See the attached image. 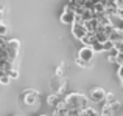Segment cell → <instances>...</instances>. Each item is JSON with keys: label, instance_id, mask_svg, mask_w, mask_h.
Returning <instances> with one entry per match:
<instances>
[{"label": "cell", "instance_id": "4fadbf2b", "mask_svg": "<svg viewBox=\"0 0 123 116\" xmlns=\"http://www.w3.org/2000/svg\"><path fill=\"white\" fill-rule=\"evenodd\" d=\"M80 116H101V113H100V111H97L95 108L87 107L86 110H83V111H81V115H80Z\"/></svg>", "mask_w": 123, "mask_h": 116}, {"label": "cell", "instance_id": "2e32d148", "mask_svg": "<svg viewBox=\"0 0 123 116\" xmlns=\"http://www.w3.org/2000/svg\"><path fill=\"white\" fill-rule=\"evenodd\" d=\"M92 50L95 51V53H101V51H106V48H105V43H100V42H95V43L92 45Z\"/></svg>", "mask_w": 123, "mask_h": 116}, {"label": "cell", "instance_id": "30bf717a", "mask_svg": "<svg viewBox=\"0 0 123 116\" xmlns=\"http://www.w3.org/2000/svg\"><path fill=\"white\" fill-rule=\"evenodd\" d=\"M83 45H84V47H92V45L93 43H95V42H98V40H97V34H87V36L86 37H84L83 39Z\"/></svg>", "mask_w": 123, "mask_h": 116}, {"label": "cell", "instance_id": "484cf974", "mask_svg": "<svg viewBox=\"0 0 123 116\" xmlns=\"http://www.w3.org/2000/svg\"><path fill=\"white\" fill-rule=\"evenodd\" d=\"M122 85H123V80H122Z\"/></svg>", "mask_w": 123, "mask_h": 116}, {"label": "cell", "instance_id": "9c48e42d", "mask_svg": "<svg viewBox=\"0 0 123 116\" xmlns=\"http://www.w3.org/2000/svg\"><path fill=\"white\" fill-rule=\"evenodd\" d=\"M109 22H111V25L114 26V30L123 31V17H120L118 14H112V16H109Z\"/></svg>", "mask_w": 123, "mask_h": 116}, {"label": "cell", "instance_id": "277c9868", "mask_svg": "<svg viewBox=\"0 0 123 116\" xmlns=\"http://www.w3.org/2000/svg\"><path fill=\"white\" fill-rule=\"evenodd\" d=\"M120 110H122V104L117 101L114 104H103L100 113H101V116H118Z\"/></svg>", "mask_w": 123, "mask_h": 116}, {"label": "cell", "instance_id": "e0dca14e", "mask_svg": "<svg viewBox=\"0 0 123 116\" xmlns=\"http://www.w3.org/2000/svg\"><path fill=\"white\" fill-rule=\"evenodd\" d=\"M9 82H11V77L8 74H5V73H0V84L2 85H8Z\"/></svg>", "mask_w": 123, "mask_h": 116}, {"label": "cell", "instance_id": "6da1fadb", "mask_svg": "<svg viewBox=\"0 0 123 116\" xmlns=\"http://www.w3.org/2000/svg\"><path fill=\"white\" fill-rule=\"evenodd\" d=\"M87 101H89V98H87L86 95H83V93H70V95L66 96V99H64V107L67 108V110H86L87 108Z\"/></svg>", "mask_w": 123, "mask_h": 116}, {"label": "cell", "instance_id": "ac0fdd59", "mask_svg": "<svg viewBox=\"0 0 123 116\" xmlns=\"http://www.w3.org/2000/svg\"><path fill=\"white\" fill-rule=\"evenodd\" d=\"M114 102H117L114 93H108V96H106V101L103 102V104H114Z\"/></svg>", "mask_w": 123, "mask_h": 116}, {"label": "cell", "instance_id": "7402d4cb", "mask_svg": "<svg viewBox=\"0 0 123 116\" xmlns=\"http://www.w3.org/2000/svg\"><path fill=\"white\" fill-rule=\"evenodd\" d=\"M117 65L118 67H123V54L120 53V56L117 57Z\"/></svg>", "mask_w": 123, "mask_h": 116}, {"label": "cell", "instance_id": "ffe728a7", "mask_svg": "<svg viewBox=\"0 0 123 116\" xmlns=\"http://www.w3.org/2000/svg\"><path fill=\"white\" fill-rule=\"evenodd\" d=\"M75 62H76V65H78V67H83V68H87V67H90V65H92V63H87V62H84V60L78 59V57H76V60H75Z\"/></svg>", "mask_w": 123, "mask_h": 116}, {"label": "cell", "instance_id": "9a60e30c", "mask_svg": "<svg viewBox=\"0 0 123 116\" xmlns=\"http://www.w3.org/2000/svg\"><path fill=\"white\" fill-rule=\"evenodd\" d=\"M8 48H12V50H17L20 48V42L17 39H8Z\"/></svg>", "mask_w": 123, "mask_h": 116}, {"label": "cell", "instance_id": "d6986e66", "mask_svg": "<svg viewBox=\"0 0 123 116\" xmlns=\"http://www.w3.org/2000/svg\"><path fill=\"white\" fill-rule=\"evenodd\" d=\"M6 33H8V26H6V23H2L0 25V36L6 37Z\"/></svg>", "mask_w": 123, "mask_h": 116}, {"label": "cell", "instance_id": "d4e9b609", "mask_svg": "<svg viewBox=\"0 0 123 116\" xmlns=\"http://www.w3.org/2000/svg\"><path fill=\"white\" fill-rule=\"evenodd\" d=\"M41 116H47V115H41Z\"/></svg>", "mask_w": 123, "mask_h": 116}, {"label": "cell", "instance_id": "7a4b0ae2", "mask_svg": "<svg viewBox=\"0 0 123 116\" xmlns=\"http://www.w3.org/2000/svg\"><path fill=\"white\" fill-rule=\"evenodd\" d=\"M106 96H108V93H106L105 90L101 88V87H95V88H92L89 93H87V98H89V101L95 102V104L105 102V101H106Z\"/></svg>", "mask_w": 123, "mask_h": 116}, {"label": "cell", "instance_id": "cb8c5ba5", "mask_svg": "<svg viewBox=\"0 0 123 116\" xmlns=\"http://www.w3.org/2000/svg\"><path fill=\"white\" fill-rule=\"evenodd\" d=\"M117 5H118L120 9H123V0H117Z\"/></svg>", "mask_w": 123, "mask_h": 116}, {"label": "cell", "instance_id": "ba28073f", "mask_svg": "<svg viewBox=\"0 0 123 116\" xmlns=\"http://www.w3.org/2000/svg\"><path fill=\"white\" fill-rule=\"evenodd\" d=\"M72 34H73V37L75 39H78V40H83L84 37L87 36V30H86V25L84 23H75L72 26Z\"/></svg>", "mask_w": 123, "mask_h": 116}, {"label": "cell", "instance_id": "7c38bea8", "mask_svg": "<svg viewBox=\"0 0 123 116\" xmlns=\"http://www.w3.org/2000/svg\"><path fill=\"white\" fill-rule=\"evenodd\" d=\"M111 42H114V43H122L123 42V31L114 30V33L111 34Z\"/></svg>", "mask_w": 123, "mask_h": 116}, {"label": "cell", "instance_id": "5bb4252c", "mask_svg": "<svg viewBox=\"0 0 123 116\" xmlns=\"http://www.w3.org/2000/svg\"><path fill=\"white\" fill-rule=\"evenodd\" d=\"M53 116H69V110H67V108L64 107V105H61V107L55 108Z\"/></svg>", "mask_w": 123, "mask_h": 116}, {"label": "cell", "instance_id": "5b68a950", "mask_svg": "<svg viewBox=\"0 0 123 116\" xmlns=\"http://www.w3.org/2000/svg\"><path fill=\"white\" fill-rule=\"evenodd\" d=\"M37 98H39V93L33 88H28L25 91H22L20 102H25V105H34L37 102Z\"/></svg>", "mask_w": 123, "mask_h": 116}, {"label": "cell", "instance_id": "44dd1931", "mask_svg": "<svg viewBox=\"0 0 123 116\" xmlns=\"http://www.w3.org/2000/svg\"><path fill=\"white\" fill-rule=\"evenodd\" d=\"M6 74H8L9 77H11V79H17V77H19V71H17V70H16V68H12L11 71H8V73H6Z\"/></svg>", "mask_w": 123, "mask_h": 116}, {"label": "cell", "instance_id": "603a6c76", "mask_svg": "<svg viewBox=\"0 0 123 116\" xmlns=\"http://www.w3.org/2000/svg\"><path fill=\"white\" fill-rule=\"evenodd\" d=\"M118 77L123 80V67H118Z\"/></svg>", "mask_w": 123, "mask_h": 116}, {"label": "cell", "instance_id": "52a82bcc", "mask_svg": "<svg viewBox=\"0 0 123 116\" xmlns=\"http://www.w3.org/2000/svg\"><path fill=\"white\" fill-rule=\"evenodd\" d=\"M64 99H66V96H62V93H51V95H48L47 102H48V105L58 108L64 104Z\"/></svg>", "mask_w": 123, "mask_h": 116}, {"label": "cell", "instance_id": "8fae6325", "mask_svg": "<svg viewBox=\"0 0 123 116\" xmlns=\"http://www.w3.org/2000/svg\"><path fill=\"white\" fill-rule=\"evenodd\" d=\"M118 56H120V50H117V48H112L111 51H108V60L112 63H117Z\"/></svg>", "mask_w": 123, "mask_h": 116}, {"label": "cell", "instance_id": "8992f818", "mask_svg": "<svg viewBox=\"0 0 123 116\" xmlns=\"http://www.w3.org/2000/svg\"><path fill=\"white\" fill-rule=\"evenodd\" d=\"M93 56H95V51L92 50V47H83L81 50L78 51V59H81L84 60V62H87V63H92V59H93Z\"/></svg>", "mask_w": 123, "mask_h": 116}, {"label": "cell", "instance_id": "3957f363", "mask_svg": "<svg viewBox=\"0 0 123 116\" xmlns=\"http://www.w3.org/2000/svg\"><path fill=\"white\" fill-rule=\"evenodd\" d=\"M61 22H62L64 25H72V26L76 23V12L73 11L69 5L64 6L62 14H61Z\"/></svg>", "mask_w": 123, "mask_h": 116}]
</instances>
